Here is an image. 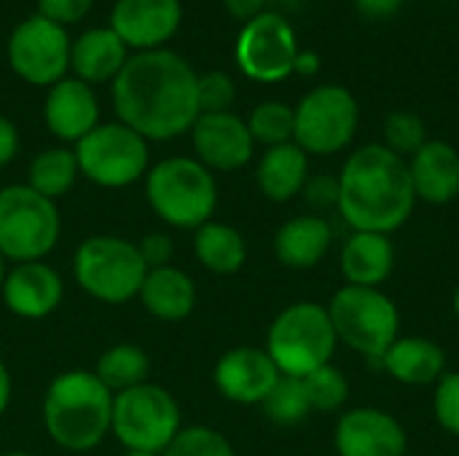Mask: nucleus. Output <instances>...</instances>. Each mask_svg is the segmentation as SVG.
Wrapping results in <instances>:
<instances>
[{
	"mask_svg": "<svg viewBox=\"0 0 459 456\" xmlns=\"http://www.w3.org/2000/svg\"><path fill=\"white\" fill-rule=\"evenodd\" d=\"M428 142L425 121L411 110H393L385 118V148L398 153L401 159H411L422 145Z\"/></svg>",
	"mask_w": 459,
	"mask_h": 456,
	"instance_id": "72a5a7b5",
	"label": "nucleus"
},
{
	"mask_svg": "<svg viewBox=\"0 0 459 456\" xmlns=\"http://www.w3.org/2000/svg\"><path fill=\"white\" fill-rule=\"evenodd\" d=\"M261 406H264L266 419H272L280 427L301 425L312 414L304 382L293 379V376H280V382L274 384V390L269 392V398Z\"/></svg>",
	"mask_w": 459,
	"mask_h": 456,
	"instance_id": "7c9ffc66",
	"label": "nucleus"
},
{
	"mask_svg": "<svg viewBox=\"0 0 459 456\" xmlns=\"http://www.w3.org/2000/svg\"><path fill=\"white\" fill-rule=\"evenodd\" d=\"M78 177H81V169H78L75 151L65 145L40 151L30 161V169H27V185L51 202L67 196Z\"/></svg>",
	"mask_w": 459,
	"mask_h": 456,
	"instance_id": "cd10ccee",
	"label": "nucleus"
},
{
	"mask_svg": "<svg viewBox=\"0 0 459 456\" xmlns=\"http://www.w3.org/2000/svg\"><path fill=\"white\" fill-rule=\"evenodd\" d=\"M113 110L148 142L180 137L199 118L196 73L169 48L134 51L113 81Z\"/></svg>",
	"mask_w": 459,
	"mask_h": 456,
	"instance_id": "f257e3e1",
	"label": "nucleus"
},
{
	"mask_svg": "<svg viewBox=\"0 0 459 456\" xmlns=\"http://www.w3.org/2000/svg\"><path fill=\"white\" fill-rule=\"evenodd\" d=\"M0 456H35V454H30V452H5V454H0Z\"/></svg>",
	"mask_w": 459,
	"mask_h": 456,
	"instance_id": "de8ad7c7",
	"label": "nucleus"
},
{
	"mask_svg": "<svg viewBox=\"0 0 459 456\" xmlns=\"http://www.w3.org/2000/svg\"><path fill=\"white\" fill-rule=\"evenodd\" d=\"M161 456H237L229 438L207 425L183 427Z\"/></svg>",
	"mask_w": 459,
	"mask_h": 456,
	"instance_id": "473e14b6",
	"label": "nucleus"
},
{
	"mask_svg": "<svg viewBox=\"0 0 459 456\" xmlns=\"http://www.w3.org/2000/svg\"><path fill=\"white\" fill-rule=\"evenodd\" d=\"M5 309L19 320H43L54 314L65 298V282L46 261L13 263L0 288Z\"/></svg>",
	"mask_w": 459,
	"mask_h": 456,
	"instance_id": "a211bd4d",
	"label": "nucleus"
},
{
	"mask_svg": "<svg viewBox=\"0 0 459 456\" xmlns=\"http://www.w3.org/2000/svg\"><path fill=\"white\" fill-rule=\"evenodd\" d=\"M43 121L59 142H78L100 124V102L89 83L62 78L48 86L43 99Z\"/></svg>",
	"mask_w": 459,
	"mask_h": 456,
	"instance_id": "6ab92c4d",
	"label": "nucleus"
},
{
	"mask_svg": "<svg viewBox=\"0 0 459 456\" xmlns=\"http://www.w3.org/2000/svg\"><path fill=\"white\" fill-rule=\"evenodd\" d=\"M94 376L113 392H126L132 387H140L151 376V357L137 344H116L105 349L94 366Z\"/></svg>",
	"mask_w": 459,
	"mask_h": 456,
	"instance_id": "c85d7f7f",
	"label": "nucleus"
},
{
	"mask_svg": "<svg viewBox=\"0 0 459 456\" xmlns=\"http://www.w3.org/2000/svg\"><path fill=\"white\" fill-rule=\"evenodd\" d=\"M148 266L134 242L113 234H94L83 239L73 255V280L78 288L110 306L137 298Z\"/></svg>",
	"mask_w": 459,
	"mask_h": 456,
	"instance_id": "0eeeda50",
	"label": "nucleus"
},
{
	"mask_svg": "<svg viewBox=\"0 0 459 456\" xmlns=\"http://www.w3.org/2000/svg\"><path fill=\"white\" fill-rule=\"evenodd\" d=\"M433 414L444 433L459 438V371H446L436 382Z\"/></svg>",
	"mask_w": 459,
	"mask_h": 456,
	"instance_id": "c9c22d12",
	"label": "nucleus"
},
{
	"mask_svg": "<svg viewBox=\"0 0 459 456\" xmlns=\"http://www.w3.org/2000/svg\"><path fill=\"white\" fill-rule=\"evenodd\" d=\"M417 202L444 207L459 196V151L446 140H428L409 161Z\"/></svg>",
	"mask_w": 459,
	"mask_h": 456,
	"instance_id": "aec40b11",
	"label": "nucleus"
},
{
	"mask_svg": "<svg viewBox=\"0 0 459 456\" xmlns=\"http://www.w3.org/2000/svg\"><path fill=\"white\" fill-rule=\"evenodd\" d=\"M320 67H323V62H320V56H317V51H309V48H299V56H296V65H293V73L296 75H317L320 73Z\"/></svg>",
	"mask_w": 459,
	"mask_h": 456,
	"instance_id": "37998d69",
	"label": "nucleus"
},
{
	"mask_svg": "<svg viewBox=\"0 0 459 456\" xmlns=\"http://www.w3.org/2000/svg\"><path fill=\"white\" fill-rule=\"evenodd\" d=\"M382 371L406 387H436L446 374V352L425 336H401L382 357Z\"/></svg>",
	"mask_w": 459,
	"mask_h": 456,
	"instance_id": "5701e85b",
	"label": "nucleus"
},
{
	"mask_svg": "<svg viewBox=\"0 0 459 456\" xmlns=\"http://www.w3.org/2000/svg\"><path fill=\"white\" fill-rule=\"evenodd\" d=\"M304 382V390H307V398H309V406L312 411L317 414H336L347 406L350 400V382L344 376L342 368H336L333 363L312 371L309 376L301 379Z\"/></svg>",
	"mask_w": 459,
	"mask_h": 456,
	"instance_id": "2f4dec72",
	"label": "nucleus"
},
{
	"mask_svg": "<svg viewBox=\"0 0 459 456\" xmlns=\"http://www.w3.org/2000/svg\"><path fill=\"white\" fill-rule=\"evenodd\" d=\"M62 237L56 202L24 185L0 188V255L11 263L43 261Z\"/></svg>",
	"mask_w": 459,
	"mask_h": 456,
	"instance_id": "6e6552de",
	"label": "nucleus"
},
{
	"mask_svg": "<svg viewBox=\"0 0 459 456\" xmlns=\"http://www.w3.org/2000/svg\"><path fill=\"white\" fill-rule=\"evenodd\" d=\"M301 196L307 199L309 207L315 210H336L339 204V177L333 175H309Z\"/></svg>",
	"mask_w": 459,
	"mask_h": 456,
	"instance_id": "4c0bfd02",
	"label": "nucleus"
},
{
	"mask_svg": "<svg viewBox=\"0 0 459 456\" xmlns=\"http://www.w3.org/2000/svg\"><path fill=\"white\" fill-rule=\"evenodd\" d=\"M237 67L258 83H280L293 75L299 40L293 24L282 13H258L245 22L234 43Z\"/></svg>",
	"mask_w": 459,
	"mask_h": 456,
	"instance_id": "f8f14e48",
	"label": "nucleus"
},
{
	"mask_svg": "<svg viewBox=\"0 0 459 456\" xmlns=\"http://www.w3.org/2000/svg\"><path fill=\"white\" fill-rule=\"evenodd\" d=\"M94 0H38V13L59 27L81 22L91 11Z\"/></svg>",
	"mask_w": 459,
	"mask_h": 456,
	"instance_id": "e433bc0d",
	"label": "nucleus"
},
{
	"mask_svg": "<svg viewBox=\"0 0 459 456\" xmlns=\"http://www.w3.org/2000/svg\"><path fill=\"white\" fill-rule=\"evenodd\" d=\"M333 449L339 456H406V427L385 409L358 406L336 419Z\"/></svg>",
	"mask_w": 459,
	"mask_h": 456,
	"instance_id": "4468645a",
	"label": "nucleus"
},
{
	"mask_svg": "<svg viewBox=\"0 0 459 456\" xmlns=\"http://www.w3.org/2000/svg\"><path fill=\"white\" fill-rule=\"evenodd\" d=\"M223 3H226L229 13L234 19H239L242 24L255 19L258 13H269V11L280 13V8L282 11H293V8L301 5V0H223Z\"/></svg>",
	"mask_w": 459,
	"mask_h": 456,
	"instance_id": "ea45409f",
	"label": "nucleus"
},
{
	"mask_svg": "<svg viewBox=\"0 0 459 456\" xmlns=\"http://www.w3.org/2000/svg\"><path fill=\"white\" fill-rule=\"evenodd\" d=\"M245 121H247V129H250L255 145L274 148V145L293 142L296 116H293V108L285 102H277V99L261 102L253 108V113Z\"/></svg>",
	"mask_w": 459,
	"mask_h": 456,
	"instance_id": "c756f323",
	"label": "nucleus"
},
{
	"mask_svg": "<svg viewBox=\"0 0 459 456\" xmlns=\"http://www.w3.org/2000/svg\"><path fill=\"white\" fill-rule=\"evenodd\" d=\"M212 382L226 400L237 406H261L280 382V371L266 349L234 347L218 357Z\"/></svg>",
	"mask_w": 459,
	"mask_h": 456,
	"instance_id": "dca6fc26",
	"label": "nucleus"
},
{
	"mask_svg": "<svg viewBox=\"0 0 459 456\" xmlns=\"http://www.w3.org/2000/svg\"><path fill=\"white\" fill-rule=\"evenodd\" d=\"M81 175L100 188H126L145 180L151 169V145L121 121L97 124L75 142Z\"/></svg>",
	"mask_w": 459,
	"mask_h": 456,
	"instance_id": "9d476101",
	"label": "nucleus"
},
{
	"mask_svg": "<svg viewBox=\"0 0 459 456\" xmlns=\"http://www.w3.org/2000/svg\"><path fill=\"white\" fill-rule=\"evenodd\" d=\"M191 140L196 161H202L212 175L237 172L253 161L255 140L247 129V121L234 110L226 113H199L191 126Z\"/></svg>",
	"mask_w": 459,
	"mask_h": 456,
	"instance_id": "2eb2a0df",
	"label": "nucleus"
},
{
	"mask_svg": "<svg viewBox=\"0 0 459 456\" xmlns=\"http://www.w3.org/2000/svg\"><path fill=\"white\" fill-rule=\"evenodd\" d=\"M339 339L333 333L328 309L315 301H296L285 306L266 331V355L280 376L304 379L312 371L333 363Z\"/></svg>",
	"mask_w": 459,
	"mask_h": 456,
	"instance_id": "39448f33",
	"label": "nucleus"
},
{
	"mask_svg": "<svg viewBox=\"0 0 459 456\" xmlns=\"http://www.w3.org/2000/svg\"><path fill=\"white\" fill-rule=\"evenodd\" d=\"M137 250L145 261L148 269H161V266H172V255H175V242L169 234L164 231H151L137 242Z\"/></svg>",
	"mask_w": 459,
	"mask_h": 456,
	"instance_id": "58836bf2",
	"label": "nucleus"
},
{
	"mask_svg": "<svg viewBox=\"0 0 459 456\" xmlns=\"http://www.w3.org/2000/svg\"><path fill=\"white\" fill-rule=\"evenodd\" d=\"M19 153V129L11 118L0 116V169L8 167Z\"/></svg>",
	"mask_w": 459,
	"mask_h": 456,
	"instance_id": "a19ab883",
	"label": "nucleus"
},
{
	"mask_svg": "<svg viewBox=\"0 0 459 456\" xmlns=\"http://www.w3.org/2000/svg\"><path fill=\"white\" fill-rule=\"evenodd\" d=\"M40 417L48 438L59 449L86 454L110 435L113 392L94 371H65L48 384Z\"/></svg>",
	"mask_w": 459,
	"mask_h": 456,
	"instance_id": "7ed1b4c3",
	"label": "nucleus"
},
{
	"mask_svg": "<svg viewBox=\"0 0 459 456\" xmlns=\"http://www.w3.org/2000/svg\"><path fill=\"white\" fill-rule=\"evenodd\" d=\"M339 177L336 212L352 231L395 234L417 207L409 164L382 142L350 153Z\"/></svg>",
	"mask_w": 459,
	"mask_h": 456,
	"instance_id": "f03ea898",
	"label": "nucleus"
},
{
	"mask_svg": "<svg viewBox=\"0 0 459 456\" xmlns=\"http://www.w3.org/2000/svg\"><path fill=\"white\" fill-rule=\"evenodd\" d=\"M339 269L352 288H382L395 269V245L387 234L352 231L342 245Z\"/></svg>",
	"mask_w": 459,
	"mask_h": 456,
	"instance_id": "412c9836",
	"label": "nucleus"
},
{
	"mask_svg": "<svg viewBox=\"0 0 459 456\" xmlns=\"http://www.w3.org/2000/svg\"><path fill=\"white\" fill-rule=\"evenodd\" d=\"M194 255L210 274L229 277L245 269L247 242L239 228L221 220H207L194 231Z\"/></svg>",
	"mask_w": 459,
	"mask_h": 456,
	"instance_id": "bb28decb",
	"label": "nucleus"
},
{
	"mask_svg": "<svg viewBox=\"0 0 459 456\" xmlns=\"http://www.w3.org/2000/svg\"><path fill=\"white\" fill-rule=\"evenodd\" d=\"M5 263H8V261H5V258L0 255V288H3V280H5V271H8V269H5Z\"/></svg>",
	"mask_w": 459,
	"mask_h": 456,
	"instance_id": "49530a36",
	"label": "nucleus"
},
{
	"mask_svg": "<svg viewBox=\"0 0 459 456\" xmlns=\"http://www.w3.org/2000/svg\"><path fill=\"white\" fill-rule=\"evenodd\" d=\"M180 0H116L110 11V30L132 51L161 48L180 27Z\"/></svg>",
	"mask_w": 459,
	"mask_h": 456,
	"instance_id": "f3484780",
	"label": "nucleus"
},
{
	"mask_svg": "<svg viewBox=\"0 0 459 456\" xmlns=\"http://www.w3.org/2000/svg\"><path fill=\"white\" fill-rule=\"evenodd\" d=\"M11 395H13V382H11L8 366L0 360V419L5 417V411L11 406Z\"/></svg>",
	"mask_w": 459,
	"mask_h": 456,
	"instance_id": "c03bdc74",
	"label": "nucleus"
},
{
	"mask_svg": "<svg viewBox=\"0 0 459 456\" xmlns=\"http://www.w3.org/2000/svg\"><path fill=\"white\" fill-rule=\"evenodd\" d=\"M129 59L126 43L110 27H91L70 46V70L83 83H113Z\"/></svg>",
	"mask_w": 459,
	"mask_h": 456,
	"instance_id": "b1692460",
	"label": "nucleus"
},
{
	"mask_svg": "<svg viewBox=\"0 0 459 456\" xmlns=\"http://www.w3.org/2000/svg\"><path fill=\"white\" fill-rule=\"evenodd\" d=\"M70 38L65 27L40 13L19 22L8 38V65L30 86H54L70 70Z\"/></svg>",
	"mask_w": 459,
	"mask_h": 456,
	"instance_id": "ddd939ff",
	"label": "nucleus"
},
{
	"mask_svg": "<svg viewBox=\"0 0 459 456\" xmlns=\"http://www.w3.org/2000/svg\"><path fill=\"white\" fill-rule=\"evenodd\" d=\"M137 298L151 317L161 323H183L196 309V285L178 266L148 269Z\"/></svg>",
	"mask_w": 459,
	"mask_h": 456,
	"instance_id": "393cba45",
	"label": "nucleus"
},
{
	"mask_svg": "<svg viewBox=\"0 0 459 456\" xmlns=\"http://www.w3.org/2000/svg\"><path fill=\"white\" fill-rule=\"evenodd\" d=\"M325 309L339 344L371 363H382L385 352L401 339V312L382 288L344 285Z\"/></svg>",
	"mask_w": 459,
	"mask_h": 456,
	"instance_id": "423d86ee",
	"label": "nucleus"
},
{
	"mask_svg": "<svg viewBox=\"0 0 459 456\" xmlns=\"http://www.w3.org/2000/svg\"><path fill=\"white\" fill-rule=\"evenodd\" d=\"M145 199L167 226L196 231L212 220L218 210V183L202 161L191 156H169L148 169Z\"/></svg>",
	"mask_w": 459,
	"mask_h": 456,
	"instance_id": "20e7f679",
	"label": "nucleus"
},
{
	"mask_svg": "<svg viewBox=\"0 0 459 456\" xmlns=\"http://www.w3.org/2000/svg\"><path fill=\"white\" fill-rule=\"evenodd\" d=\"M333 245V228L323 215H296L274 234V258L293 271L315 269Z\"/></svg>",
	"mask_w": 459,
	"mask_h": 456,
	"instance_id": "4be33fe9",
	"label": "nucleus"
},
{
	"mask_svg": "<svg viewBox=\"0 0 459 456\" xmlns=\"http://www.w3.org/2000/svg\"><path fill=\"white\" fill-rule=\"evenodd\" d=\"M452 312H455V317H457L459 323V282L457 288H455V293H452Z\"/></svg>",
	"mask_w": 459,
	"mask_h": 456,
	"instance_id": "a18cd8bd",
	"label": "nucleus"
},
{
	"mask_svg": "<svg viewBox=\"0 0 459 456\" xmlns=\"http://www.w3.org/2000/svg\"><path fill=\"white\" fill-rule=\"evenodd\" d=\"M124 456H161V454H145V452H126Z\"/></svg>",
	"mask_w": 459,
	"mask_h": 456,
	"instance_id": "09e8293b",
	"label": "nucleus"
},
{
	"mask_svg": "<svg viewBox=\"0 0 459 456\" xmlns=\"http://www.w3.org/2000/svg\"><path fill=\"white\" fill-rule=\"evenodd\" d=\"M199 113H226L237 102V83L223 70H210L196 75Z\"/></svg>",
	"mask_w": 459,
	"mask_h": 456,
	"instance_id": "f704fd0d",
	"label": "nucleus"
},
{
	"mask_svg": "<svg viewBox=\"0 0 459 456\" xmlns=\"http://www.w3.org/2000/svg\"><path fill=\"white\" fill-rule=\"evenodd\" d=\"M366 19H390L403 8V0H352Z\"/></svg>",
	"mask_w": 459,
	"mask_h": 456,
	"instance_id": "79ce46f5",
	"label": "nucleus"
},
{
	"mask_svg": "<svg viewBox=\"0 0 459 456\" xmlns=\"http://www.w3.org/2000/svg\"><path fill=\"white\" fill-rule=\"evenodd\" d=\"M293 116V142L307 156H333L352 145L360 124V105L347 86L323 83L299 99Z\"/></svg>",
	"mask_w": 459,
	"mask_h": 456,
	"instance_id": "9b49d317",
	"label": "nucleus"
},
{
	"mask_svg": "<svg viewBox=\"0 0 459 456\" xmlns=\"http://www.w3.org/2000/svg\"><path fill=\"white\" fill-rule=\"evenodd\" d=\"M307 180H309V156L296 142L266 148L264 156L258 159L255 185L274 204H285L301 196Z\"/></svg>",
	"mask_w": 459,
	"mask_h": 456,
	"instance_id": "a878e982",
	"label": "nucleus"
},
{
	"mask_svg": "<svg viewBox=\"0 0 459 456\" xmlns=\"http://www.w3.org/2000/svg\"><path fill=\"white\" fill-rule=\"evenodd\" d=\"M180 430V406L161 384L145 382L140 387L113 395L110 435L126 452L161 454Z\"/></svg>",
	"mask_w": 459,
	"mask_h": 456,
	"instance_id": "1a4fd4ad",
	"label": "nucleus"
}]
</instances>
